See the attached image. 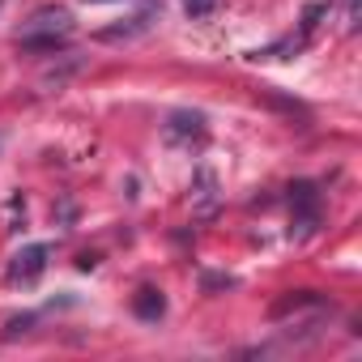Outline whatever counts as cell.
I'll return each instance as SVG.
<instances>
[{
    "label": "cell",
    "instance_id": "cell-1",
    "mask_svg": "<svg viewBox=\"0 0 362 362\" xmlns=\"http://www.w3.org/2000/svg\"><path fill=\"white\" fill-rule=\"evenodd\" d=\"M69 35H73L69 9H39V13L26 22V30L18 35V43L30 47V52H56Z\"/></svg>",
    "mask_w": 362,
    "mask_h": 362
},
{
    "label": "cell",
    "instance_id": "cell-2",
    "mask_svg": "<svg viewBox=\"0 0 362 362\" xmlns=\"http://www.w3.org/2000/svg\"><path fill=\"white\" fill-rule=\"evenodd\" d=\"M47 256H52V247H43V243L22 247V252L13 256V264H9V277H13V281H35V277L47 269Z\"/></svg>",
    "mask_w": 362,
    "mask_h": 362
},
{
    "label": "cell",
    "instance_id": "cell-3",
    "mask_svg": "<svg viewBox=\"0 0 362 362\" xmlns=\"http://www.w3.org/2000/svg\"><path fill=\"white\" fill-rule=\"evenodd\" d=\"M184 132H192V136L201 141V136H205V119H201V115H184V111H179V115H170V124H166V136H170V141H179Z\"/></svg>",
    "mask_w": 362,
    "mask_h": 362
},
{
    "label": "cell",
    "instance_id": "cell-4",
    "mask_svg": "<svg viewBox=\"0 0 362 362\" xmlns=\"http://www.w3.org/2000/svg\"><path fill=\"white\" fill-rule=\"evenodd\" d=\"M132 311H136L141 320H158V315L166 311V298H162V294H158L153 286H145V290L136 294V303H132Z\"/></svg>",
    "mask_w": 362,
    "mask_h": 362
},
{
    "label": "cell",
    "instance_id": "cell-5",
    "mask_svg": "<svg viewBox=\"0 0 362 362\" xmlns=\"http://www.w3.org/2000/svg\"><path fill=\"white\" fill-rule=\"evenodd\" d=\"M320 13H324V5H311V9H307V22H303V35H311V30H315V18H320ZM290 47L298 52V47H303V39H290V43H281V47H273L269 56H281V52H290Z\"/></svg>",
    "mask_w": 362,
    "mask_h": 362
},
{
    "label": "cell",
    "instance_id": "cell-6",
    "mask_svg": "<svg viewBox=\"0 0 362 362\" xmlns=\"http://www.w3.org/2000/svg\"><path fill=\"white\" fill-rule=\"evenodd\" d=\"M184 9H188V18H209L214 0H184Z\"/></svg>",
    "mask_w": 362,
    "mask_h": 362
},
{
    "label": "cell",
    "instance_id": "cell-7",
    "mask_svg": "<svg viewBox=\"0 0 362 362\" xmlns=\"http://www.w3.org/2000/svg\"><path fill=\"white\" fill-rule=\"evenodd\" d=\"M90 5H107V0H90Z\"/></svg>",
    "mask_w": 362,
    "mask_h": 362
}]
</instances>
